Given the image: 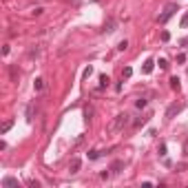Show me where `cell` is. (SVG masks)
Wrapping results in <instances>:
<instances>
[{
    "instance_id": "obj_1",
    "label": "cell",
    "mask_w": 188,
    "mask_h": 188,
    "mask_svg": "<svg viewBox=\"0 0 188 188\" xmlns=\"http://www.w3.org/2000/svg\"><path fill=\"white\" fill-rule=\"evenodd\" d=\"M128 124H131V115H128V113H120V115H115L113 122L108 124V131H111V133H117V131H122V128L128 126Z\"/></svg>"
},
{
    "instance_id": "obj_2",
    "label": "cell",
    "mask_w": 188,
    "mask_h": 188,
    "mask_svg": "<svg viewBox=\"0 0 188 188\" xmlns=\"http://www.w3.org/2000/svg\"><path fill=\"white\" fill-rule=\"evenodd\" d=\"M175 11H177V5L175 2H168L166 7H164V11L159 13V18H157V22H159V25H166V22L175 16Z\"/></svg>"
},
{
    "instance_id": "obj_3",
    "label": "cell",
    "mask_w": 188,
    "mask_h": 188,
    "mask_svg": "<svg viewBox=\"0 0 188 188\" xmlns=\"http://www.w3.org/2000/svg\"><path fill=\"white\" fill-rule=\"evenodd\" d=\"M179 111H181V104H179V102H173V104L166 108V117H168V120H173V117H175Z\"/></svg>"
},
{
    "instance_id": "obj_4",
    "label": "cell",
    "mask_w": 188,
    "mask_h": 188,
    "mask_svg": "<svg viewBox=\"0 0 188 188\" xmlns=\"http://www.w3.org/2000/svg\"><path fill=\"white\" fill-rule=\"evenodd\" d=\"M117 29V20L115 18H108L106 22H104V29H102V33H113Z\"/></svg>"
},
{
    "instance_id": "obj_5",
    "label": "cell",
    "mask_w": 188,
    "mask_h": 188,
    "mask_svg": "<svg viewBox=\"0 0 188 188\" xmlns=\"http://www.w3.org/2000/svg\"><path fill=\"white\" fill-rule=\"evenodd\" d=\"M80 166H82V161H80L78 157H73L71 161H69V171H71V175H75V173L80 171Z\"/></svg>"
},
{
    "instance_id": "obj_6",
    "label": "cell",
    "mask_w": 188,
    "mask_h": 188,
    "mask_svg": "<svg viewBox=\"0 0 188 188\" xmlns=\"http://www.w3.org/2000/svg\"><path fill=\"white\" fill-rule=\"evenodd\" d=\"M0 186H2V188H11V186H18V179H16V177H5L2 181H0Z\"/></svg>"
},
{
    "instance_id": "obj_7",
    "label": "cell",
    "mask_w": 188,
    "mask_h": 188,
    "mask_svg": "<svg viewBox=\"0 0 188 188\" xmlns=\"http://www.w3.org/2000/svg\"><path fill=\"white\" fill-rule=\"evenodd\" d=\"M122 168H124V161H122V159H117V161H113V164H111V173H113V175H117Z\"/></svg>"
},
{
    "instance_id": "obj_8",
    "label": "cell",
    "mask_w": 188,
    "mask_h": 188,
    "mask_svg": "<svg viewBox=\"0 0 188 188\" xmlns=\"http://www.w3.org/2000/svg\"><path fill=\"white\" fill-rule=\"evenodd\" d=\"M153 69H155V60H146L144 62V66H142V73H153Z\"/></svg>"
},
{
    "instance_id": "obj_9",
    "label": "cell",
    "mask_w": 188,
    "mask_h": 188,
    "mask_svg": "<svg viewBox=\"0 0 188 188\" xmlns=\"http://www.w3.org/2000/svg\"><path fill=\"white\" fill-rule=\"evenodd\" d=\"M93 115H95V108H93V106H84V120L86 122L93 120Z\"/></svg>"
},
{
    "instance_id": "obj_10",
    "label": "cell",
    "mask_w": 188,
    "mask_h": 188,
    "mask_svg": "<svg viewBox=\"0 0 188 188\" xmlns=\"http://www.w3.org/2000/svg\"><path fill=\"white\" fill-rule=\"evenodd\" d=\"M171 89H173V91H179V89H181V80H179V78H171Z\"/></svg>"
},
{
    "instance_id": "obj_11",
    "label": "cell",
    "mask_w": 188,
    "mask_h": 188,
    "mask_svg": "<svg viewBox=\"0 0 188 188\" xmlns=\"http://www.w3.org/2000/svg\"><path fill=\"white\" fill-rule=\"evenodd\" d=\"M11 126H13V120H7V122L2 124V128H0V133H2V135H5V133H7V131H9Z\"/></svg>"
},
{
    "instance_id": "obj_12",
    "label": "cell",
    "mask_w": 188,
    "mask_h": 188,
    "mask_svg": "<svg viewBox=\"0 0 188 188\" xmlns=\"http://www.w3.org/2000/svg\"><path fill=\"white\" fill-rule=\"evenodd\" d=\"M33 89H36V91H42V89H44V80H42V78H38V80L33 82Z\"/></svg>"
},
{
    "instance_id": "obj_13",
    "label": "cell",
    "mask_w": 188,
    "mask_h": 188,
    "mask_svg": "<svg viewBox=\"0 0 188 188\" xmlns=\"http://www.w3.org/2000/svg\"><path fill=\"white\" fill-rule=\"evenodd\" d=\"M9 75H11V80H13V82H18V75H20V73H18V69H16V66H11V69H9Z\"/></svg>"
},
{
    "instance_id": "obj_14",
    "label": "cell",
    "mask_w": 188,
    "mask_h": 188,
    "mask_svg": "<svg viewBox=\"0 0 188 188\" xmlns=\"http://www.w3.org/2000/svg\"><path fill=\"white\" fill-rule=\"evenodd\" d=\"M131 75H133V69H131V66H124V71H122V78H126V80H128Z\"/></svg>"
},
{
    "instance_id": "obj_15",
    "label": "cell",
    "mask_w": 188,
    "mask_h": 188,
    "mask_svg": "<svg viewBox=\"0 0 188 188\" xmlns=\"http://www.w3.org/2000/svg\"><path fill=\"white\" fill-rule=\"evenodd\" d=\"M157 64H159V69H164V71H166V69L171 66V64H168V60H164V58H159V62H157Z\"/></svg>"
},
{
    "instance_id": "obj_16",
    "label": "cell",
    "mask_w": 188,
    "mask_h": 188,
    "mask_svg": "<svg viewBox=\"0 0 188 188\" xmlns=\"http://www.w3.org/2000/svg\"><path fill=\"white\" fill-rule=\"evenodd\" d=\"M144 122H148V117H137V120L133 122V126H142Z\"/></svg>"
},
{
    "instance_id": "obj_17",
    "label": "cell",
    "mask_w": 188,
    "mask_h": 188,
    "mask_svg": "<svg viewBox=\"0 0 188 188\" xmlns=\"http://www.w3.org/2000/svg\"><path fill=\"white\" fill-rule=\"evenodd\" d=\"M126 49H128V42L126 40H122L120 44H117V51H126Z\"/></svg>"
},
{
    "instance_id": "obj_18",
    "label": "cell",
    "mask_w": 188,
    "mask_h": 188,
    "mask_svg": "<svg viewBox=\"0 0 188 188\" xmlns=\"http://www.w3.org/2000/svg\"><path fill=\"white\" fill-rule=\"evenodd\" d=\"M175 168H177V173H184V171H186L188 166H186V161H179V164H177V166H175Z\"/></svg>"
},
{
    "instance_id": "obj_19",
    "label": "cell",
    "mask_w": 188,
    "mask_h": 188,
    "mask_svg": "<svg viewBox=\"0 0 188 188\" xmlns=\"http://www.w3.org/2000/svg\"><path fill=\"white\" fill-rule=\"evenodd\" d=\"M159 38H161V42H168V40H171V33H168V31H161Z\"/></svg>"
},
{
    "instance_id": "obj_20",
    "label": "cell",
    "mask_w": 188,
    "mask_h": 188,
    "mask_svg": "<svg viewBox=\"0 0 188 188\" xmlns=\"http://www.w3.org/2000/svg\"><path fill=\"white\" fill-rule=\"evenodd\" d=\"M135 106H137V108H144V106H146V100H144V98H139V100L135 102Z\"/></svg>"
},
{
    "instance_id": "obj_21",
    "label": "cell",
    "mask_w": 188,
    "mask_h": 188,
    "mask_svg": "<svg viewBox=\"0 0 188 188\" xmlns=\"http://www.w3.org/2000/svg\"><path fill=\"white\" fill-rule=\"evenodd\" d=\"M100 157V151H89V159H98Z\"/></svg>"
},
{
    "instance_id": "obj_22",
    "label": "cell",
    "mask_w": 188,
    "mask_h": 188,
    "mask_svg": "<svg viewBox=\"0 0 188 188\" xmlns=\"http://www.w3.org/2000/svg\"><path fill=\"white\" fill-rule=\"evenodd\" d=\"M179 25H181V27H188V11L181 16V22H179Z\"/></svg>"
},
{
    "instance_id": "obj_23",
    "label": "cell",
    "mask_w": 188,
    "mask_h": 188,
    "mask_svg": "<svg viewBox=\"0 0 188 188\" xmlns=\"http://www.w3.org/2000/svg\"><path fill=\"white\" fill-rule=\"evenodd\" d=\"M159 155H161V157H166V144H164V142L159 144Z\"/></svg>"
},
{
    "instance_id": "obj_24",
    "label": "cell",
    "mask_w": 188,
    "mask_h": 188,
    "mask_svg": "<svg viewBox=\"0 0 188 188\" xmlns=\"http://www.w3.org/2000/svg\"><path fill=\"white\" fill-rule=\"evenodd\" d=\"M100 82H102V86H106L111 80H108V75H100Z\"/></svg>"
},
{
    "instance_id": "obj_25",
    "label": "cell",
    "mask_w": 188,
    "mask_h": 188,
    "mask_svg": "<svg viewBox=\"0 0 188 188\" xmlns=\"http://www.w3.org/2000/svg\"><path fill=\"white\" fill-rule=\"evenodd\" d=\"M184 62H186V55L179 53V55H177V64H184Z\"/></svg>"
},
{
    "instance_id": "obj_26",
    "label": "cell",
    "mask_w": 188,
    "mask_h": 188,
    "mask_svg": "<svg viewBox=\"0 0 188 188\" xmlns=\"http://www.w3.org/2000/svg\"><path fill=\"white\" fill-rule=\"evenodd\" d=\"M29 186H31V188H40V181H36V179H31V181H29Z\"/></svg>"
},
{
    "instance_id": "obj_27",
    "label": "cell",
    "mask_w": 188,
    "mask_h": 188,
    "mask_svg": "<svg viewBox=\"0 0 188 188\" xmlns=\"http://www.w3.org/2000/svg\"><path fill=\"white\" fill-rule=\"evenodd\" d=\"M91 73H93V69H91V66H86V69H84V78H89Z\"/></svg>"
},
{
    "instance_id": "obj_28",
    "label": "cell",
    "mask_w": 188,
    "mask_h": 188,
    "mask_svg": "<svg viewBox=\"0 0 188 188\" xmlns=\"http://www.w3.org/2000/svg\"><path fill=\"white\" fill-rule=\"evenodd\" d=\"M42 11H44V9H42V7H36V9H33V16H40V13H42Z\"/></svg>"
}]
</instances>
